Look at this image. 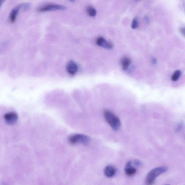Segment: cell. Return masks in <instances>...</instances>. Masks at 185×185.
<instances>
[{
    "label": "cell",
    "instance_id": "9c48e42d",
    "mask_svg": "<svg viewBox=\"0 0 185 185\" xmlns=\"http://www.w3.org/2000/svg\"><path fill=\"white\" fill-rule=\"evenodd\" d=\"M125 173L127 176H131L136 173V169L132 165V163L129 162L127 163L125 168Z\"/></svg>",
    "mask_w": 185,
    "mask_h": 185
},
{
    "label": "cell",
    "instance_id": "30bf717a",
    "mask_svg": "<svg viewBox=\"0 0 185 185\" xmlns=\"http://www.w3.org/2000/svg\"><path fill=\"white\" fill-rule=\"evenodd\" d=\"M116 172V169L114 167L108 166L105 168L104 173L107 177L111 178L115 176Z\"/></svg>",
    "mask_w": 185,
    "mask_h": 185
},
{
    "label": "cell",
    "instance_id": "4fadbf2b",
    "mask_svg": "<svg viewBox=\"0 0 185 185\" xmlns=\"http://www.w3.org/2000/svg\"><path fill=\"white\" fill-rule=\"evenodd\" d=\"M181 72L180 70H176L174 72L172 77V80L174 81H177L180 76Z\"/></svg>",
    "mask_w": 185,
    "mask_h": 185
},
{
    "label": "cell",
    "instance_id": "277c9868",
    "mask_svg": "<svg viewBox=\"0 0 185 185\" xmlns=\"http://www.w3.org/2000/svg\"><path fill=\"white\" fill-rule=\"evenodd\" d=\"M91 139L86 135L76 134L72 135L68 138V142L71 144H88L90 142Z\"/></svg>",
    "mask_w": 185,
    "mask_h": 185
},
{
    "label": "cell",
    "instance_id": "2e32d148",
    "mask_svg": "<svg viewBox=\"0 0 185 185\" xmlns=\"http://www.w3.org/2000/svg\"><path fill=\"white\" fill-rule=\"evenodd\" d=\"M183 124H182V123H181V124H180V125H179V126L178 127L177 129V131H178L180 130L182 128V127H183Z\"/></svg>",
    "mask_w": 185,
    "mask_h": 185
},
{
    "label": "cell",
    "instance_id": "8fae6325",
    "mask_svg": "<svg viewBox=\"0 0 185 185\" xmlns=\"http://www.w3.org/2000/svg\"><path fill=\"white\" fill-rule=\"evenodd\" d=\"M131 62V59L128 57H123L121 60V65L123 70L126 71L128 68Z\"/></svg>",
    "mask_w": 185,
    "mask_h": 185
},
{
    "label": "cell",
    "instance_id": "3957f363",
    "mask_svg": "<svg viewBox=\"0 0 185 185\" xmlns=\"http://www.w3.org/2000/svg\"><path fill=\"white\" fill-rule=\"evenodd\" d=\"M31 5L28 3H24L16 6L12 10L9 15V20L11 23H14L20 10L27 11L30 8Z\"/></svg>",
    "mask_w": 185,
    "mask_h": 185
},
{
    "label": "cell",
    "instance_id": "5b68a950",
    "mask_svg": "<svg viewBox=\"0 0 185 185\" xmlns=\"http://www.w3.org/2000/svg\"><path fill=\"white\" fill-rule=\"evenodd\" d=\"M66 9V7L64 6L54 3L47 4L39 7L37 9V11L40 13L55 11H65Z\"/></svg>",
    "mask_w": 185,
    "mask_h": 185
},
{
    "label": "cell",
    "instance_id": "6da1fadb",
    "mask_svg": "<svg viewBox=\"0 0 185 185\" xmlns=\"http://www.w3.org/2000/svg\"><path fill=\"white\" fill-rule=\"evenodd\" d=\"M165 166H161L155 168L151 170L147 174L146 179V183L147 185L154 184L155 180L157 177L168 171Z\"/></svg>",
    "mask_w": 185,
    "mask_h": 185
},
{
    "label": "cell",
    "instance_id": "ba28073f",
    "mask_svg": "<svg viewBox=\"0 0 185 185\" xmlns=\"http://www.w3.org/2000/svg\"><path fill=\"white\" fill-rule=\"evenodd\" d=\"M97 45L104 48L110 50L113 47V45L111 43L107 41L102 37H99L96 40Z\"/></svg>",
    "mask_w": 185,
    "mask_h": 185
},
{
    "label": "cell",
    "instance_id": "52a82bcc",
    "mask_svg": "<svg viewBox=\"0 0 185 185\" xmlns=\"http://www.w3.org/2000/svg\"><path fill=\"white\" fill-rule=\"evenodd\" d=\"M78 67L74 61H71L67 63L66 70L67 72L72 76L74 75L78 71Z\"/></svg>",
    "mask_w": 185,
    "mask_h": 185
},
{
    "label": "cell",
    "instance_id": "7a4b0ae2",
    "mask_svg": "<svg viewBox=\"0 0 185 185\" xmlns=\"http://www.w3.org/2000/svg\"><path fill=\"white\" fill-rule=\"evenodd\" d=\"M104 115L107 122L113 130L118 131L121 126L120 121L118 117L109 110H105Z\"/></svg>",
    "mask_w": 185,
    "mask_h": 185
},
{
    "label": "cell",
    "instance_id": "5bb4252c",
    "mask_svg": "<svg viewBox=\"0 0 185 185\" xmlns=\"http://www.w3.org/2000/svg\"><path fill=\"white\" fill-rule=\"evenodd\" d=\"M138 18L135 17L133 20L132 25H131V28H132L133 29H136V28L138 27Z\"/></svg>",
    "mask_w": 185,
    "mask_h": 185
},
{
    "label": "cell",
    "instance_id": "ac0fdd59",
    "mask_svg": "<svg viewBox=\"0 0 185 185\" xmlns=\"http://www.w3.org/2000/svg\"><path fill=\"white\" fill-rule=\"evenodd\" d=\"M69 1H70L71 2H74L75 0H69Z\"/></svg>",
    "mask_w": 185,
    "mask_h": 185
},
{
    "label": "cell",
    "instance_id": "8992f818",
    "mask_svg": "<svg viewBox=\"0 0 185 185\" xmlns=\"http://www.w3.org/2000/svg\"><path fill=\"white\" fill-rule=\"evenodd\" d=\"M4 119L7 124L13 125L17 122L18 116L15 112H9L6 113L4 116Z\"/></svg>",
    "mask_w": 185,
    "mask_h": 185
},
{
    "label": "cell",
    "instance_id": "7c38bea8",
    "mask_svg": "<svg viewBox=\"0 0 185 185\" xmlns=\"http://www.w3.org/2000/svg\"><path fill=\"white\" fill-rule=\"evenodd\" d=\"M86 11L87 14L91 17H94L97 14L96 10L91 6H89L87 7Z\"/></svg>",
    "mask_w": 185,
    "mask_h": 185
},
{
    "label": "cell",
    "instance_id": "9a60e30c",
    "mask_svg": "<svg viewBox=\"0 0 185 185\" xmlns=\"http://www.w3.org/2000/svg\"><path fill=\"white\" fill-rule=\"evenodd\" d=\"M180 31L182 34L185 37V27L182 28L180 29Z\"/></svg>",
    "mask_w": 185,
    "mask_h": 185
},
{
    "label": "cell",
    "instance_id": "e0dca14e",
    "mask_svg": "<svg viewBox=\"0 0 185 185\" xmlns=\"http://www.w3.org/2000/svg\"><path fill=\"white\" fill-rule=\"evenodd\" d=\"M5 0H0V6H1H1L2 5L3 3L4 2Z\"/></svg>",
    "mask_w": 185,
    "mask_h": 185
}]
</instances>
